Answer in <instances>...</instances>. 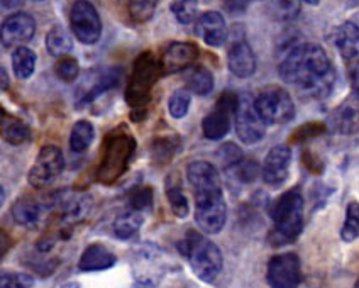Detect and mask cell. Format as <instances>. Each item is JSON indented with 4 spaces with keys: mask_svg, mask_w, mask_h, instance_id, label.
I'll return each mask as SVG.
<instances>
[{
    "mask_svg": "<svg viewBox=\"0 0 359 288\" xmlns=\"http://www.w3.org/2000/svg\"><path fill=\"white\" fill-rule=\"evenodd\" d=\"M280 76L307 99H325L336 83V70L319 44L304 43L293 48L280 63Z\"/></svg>",
    "mask_w": 359,
    "mask_h": 288,
    "instance_id": "1",
    "label": "cell"
},
{
    "mask_svg": "<svg viewBox=\"0 0 359 288\" xmlns=\"http://www.w3.org/2000/svg\"><path fill=\"white\" fill-rule=\"evenodd\" d=\"M187 178L195 197V222L205 234H219L227 221L219 172L209 161H194L187 166Z\"/></svg>",
    "mask_w": 359,
    "mask_h": 288,
    "instance_id": "2",
    "label": "cell"
},
{
    "mask_svg": "<svg viewBox=\"0 0 359 288\" xmlns=\"http://www.w3.org/2000/svg\"><path fill=\"white\" fill-rule=\"evenodd\" d=\"M136 151V139L128 128H117L105 136L102 144L100 163L97 168V180L104 185L116 184L128 172Z\"/></svg>",
    "mask_w": 359,
    "mask_h": 288,
    "instance_id": "3",
    "label": "cell"
},
{
    "mask_svg": "<svg viewBox=\"0 0 359 288\" xmlns=\"http://www.w3.org/2000/svg\"><path fill=\"white\" fill-rule=\"evenodd\" d=\"M273 231L269 242L273 246L292 245L304 229V197L300 190L292 188L285 192L271 210Z\"/></svg>",
    "mask_w": 359,
    "mask_h": 288,
    "instance_id": "4",
    "label": "cell"
},
{
    "mask_svg": "<svg viewBox=\"0 0 359 288\" xmlns=\"http://www.w3.org/2000/svg\"><path fill=\"white\" fill-rule=\"evenodd\" d=\"M180 251L189 259L191 270L198 280L205 283H214L222 271V253L219 246L210 239L203 238L200 233L190 231L185 239L180 241Z\"/></svg>",
    "mask_w": 359,
    "mask_h": 288,
    "instance_id": "5",
    "label": "cell"
},
{
    "mask_svg": "<svg viewBox=\"0 0 359 288\" xmlns=\"http://www.w3.org/2000/svg\"><path fill=\"white\" fill-rule=\"evenodd\" d=\"M161 76V60L158 62L156 56L149 51H144L137 56L136 62H134L133 73H130L128 90H126V100H128L129 107H144L149 102L153 87Z\"/></svg>",
    "mask_w": 359,
    "mask_h": 288,
    "instance_id": "6",
    "label": "cell"
},
{
    "mask_svg": "<svg viewBox=\"0 0 359 288\" xmlns=\"http://www.w3.org/2000/svg\"><path fill=\"white\" fill-rule=\"evenodd\" d=\"M256 109L268 125L287 124L295 117V104L281 87H268L255 99Z\"/></svg>",
    "mask_w": 359,
    "mask_h": 288,
    "instance_id": "7",
    "label": "cell"
},
{
    "mask_svg": "<svg viewBox=\"0 0 359 288\" xmlns=\"http://www.w3.org/2000/svg\"><path fill=\"white\" fill-rule=\"evenodd\" d=\"M239 95L234 92H224L219 97L217 104L212 111L207 114L205 119L202 121V132L207 139L219 141L226 137V134L231 129V119L238 109Z\"/></svg>",
    "mask_w": 359,
    "mask_h": 288,
    "instance_id": "8",
    "label": "cell"
},
{
    "mask_svg": "<svg viewBox=\"0 0 359 288\" xmlns=\"http://www.w3.org/2000/svg\"><path fill=\"white\" fill-rule=\"evenodd\" d=\"M234 119L236 132H238V137L244 144H256L264 137L268 124L264 123V119L256 109L255 100L250 95L239 97Z\"/></svg>",
    "mask_w": 359,
    "mask_h": 288,
    "instance_id": "9",
    "label": "cell"
},
{
    "mask_svg": "<svg viewBox=\"0 0 359 288\" xmlns=\"http://www.w3.org/2000/svg\"><path fill=\"white\" fill-rule=\"evenodd\" d=\"M65 170V156L55 144H46L36 156L34 165L29 170V185L34 188H44L61 177Z\"/></svg>",
    "mask_w": 359,
    "mask_h": 288,
    "instance_id": "10",
    "label": "cell"
},
{
    "mask_svg": "<svg viewBox=\"0 0 359 288\" xmlns=\"http://www.w3.org/2000/svg\"><path fill=\"white\" fill-rule=\"evenodd\" d=\"M70 26L75 38L83 44H95L102 36V21L93 4L76 0L70 11Z\"/></svg>",
    "mask_w": 359,
    "mask_h": 288,
    "instance_id": "11",
    "label": "cell"
},
{
    "mask_svg": "<svg viewBox=\"0 0 359 288\" xmlns=\"http://www.w3.org/2000/svg\"><path fill=\"white\" fill-rule=\"evenodd\" d=\"M266 280L275 288H293L302 282L300 259L295 253L276 254L269 259Z\"/></svg>",
    "mask_w": 359,
    "mask_h": 288,
    "instance_id": "12",
    "label": "cell"
},
{
    "mask_svg": "<svg viewBox=\"0 0 359 288\" xmlns=\"http://www.w3.org/2000/svg\"><path fill=\"white\" fill-rule=\"evenodd\" d=\"M290 165H292V149L288 146L278 144L269 149L261 170L264 184L273 188L283 185L290 175Z\"/></svg>",
    "mask_w": 359,
    "mask_h": 288,
    "instance_id": "13",
    "label": "cell"
},
{
    "mask_svg": "<svg viewBox=\"0 0 359 288\" xmlns=\"http://www.w3.org/2000/svg\"><path fill=\"white\" fill-rule=\"evenodd\" d=\"M36 32V21L26 12H15L2 24L4 48L24 46L29 43Z\"/></svg>",
    "mask_w": 359,
    "mask_h": 288,
    "instance_id": "14",
    "label": "cell"
},
{
    "mask_svg": "<svg viewBox=\"0 0 359 288\" xmlns=\"http://www.w3.org/2000/svg\"><path fill=\"white\" fill-rule=\"evenodd\" d=\"M198 56V48L194 43H171L161 56L163 75L189 70L197 62Z\"/></svg>",
    "mask_w": 359,
    "mask_h": 288,
    "instance_id": "15",
    "label": "cell"
},
{
    "mask_svg": "<svg viewBox=\"0 0 359 288\" xmlns=\"http://www.w3.org/2000/svg\"><path fill=\"white\" fill-rule=\"evenodd\" d=\"M197 34L210 48H219L227 39V26L222 14L207 11L197 19Z\"/></svg>",
    "mask_w": 359,
    "mask_h": 288,
    "instance_id": "16",
    "label": "cell"
},
{
    "mask_svg": "<svg viewBox=\"0 0 359 288\" xmlns=\"http://www.w3.org/2000/svg\"><path fill=\"white\" fill-rule=\"evenodd\" d=\"M334 131L344 136L359 132V92L348 97L330 116Z\"/></svg>",
    "mask_w": 359,
    "mask_h": 288,
    "instance_id": "17",
    "label": "cell"
},
{
    "mask_svg": "<svg viewBox=\"0 0 359 288\" xmlns=\"http://www.w3.org/2000/svg\"><path fill=\"white\" fill-rule=\"evenodd\" d=\"M256 55L246 41H238L227 53V67L238 78H250L256 71Z\"/></svg>",
    "mask_w": 359,
    "mask_h": 288,
    "instance_id": "18",
    "label": "cell"
},
{
    "mask_svg": "<svg viewBox=\"0 0 359 288\" xmlns=\"http://www.w3.org/2000/svg\"><path fill=\"white\" fill-rule=\"evenodd\" d=\"M332 43L344 60L359 56V27L354 22H344L334 31Z\"/></svg>",
    "mask_w": 359,
    "mask_h": 288,
    "instance_id": "19",
    "label": "cell"
},
{
    "mask_svg": "<svg viewBox=\"0 0 359 288\" xmlns=\"http://www.w3.org/2000/svg\"><path fill=\"white\" fill-rule=\"evenodd\" d=\"M117 258L104 245H90L81 253L79 268L80 271H104L116 265Z\"/></svg>",
    "mask_w": 359,
    "mask_h": 288,
    "instance_id": "20",
    "label": "cell"
},
{
    "mask_svg": "<svg viewBox=\"0 0 359 288\" xmlns=\"http://www.w3.org/2000/svg\"><path fill=\"white\" fill-rule=\"evenodd\" d=\"M12 219L15 221V224L22 227H36L41 222V219L44 216L43 204L34 198H19L15 200V204L11 209Z\"/></svg>",
    "mask_w": 359,
    "mask_h": 288,
    "instance_id": "21",
    "label": "cell"
},
{
    "mask_svg": "<svg viewBox=\"0 0 359 288\" xmlns=\"http://www.w3.org/2000/svg\"><path fill=\"white\" fill-rule=\"evenodd\" d=\"M165 192L168 197L170 207L173 214L180 219H185L190 214L189 198H187L185 192H183L182 180H180L178 173H171L165 180Z\"/></svg>",
    "mask_w": 359,
    "mask_h": 288,
    "instance_id": "22",
    "label": "cell"
},
{
    "mask_svg": "<svg viewBox=\"0 0 359 288\" xmlns=\"http://www.w3.org/2000/svg\"><path fill=\"white\" fill-rule=\"evenodd\" d=\"M121 75H122V70H119V68H116V67L109 68L107 71L102 73L99 78H97L95 85H92V87L88 88V92H85L83 97L79 100V107H83V105L92 104L93 100L99 99V97L104 95L105 92L116 88L117 85H119Z\"/></svg>",
    "mask_w": 359,
    "mask_h": 288,
    "instance_id": "23",
    "label": "cell"
},
{
    "mask_svg": "<svg viewBox=\"0 0 359 288\" xmlns=\"http://www.w3.org/2000/svg\"><path fill=\"white\" fill-rule=\"evenodd\" d=\"M142 221H144V216H142L141 210H136L133 209V207H129L128 210H124V212L119 214V216L116 217V221H114V226H112L114 234H116V238L119 239L134 238L137 233H140Z\"/></svg>",
    "mask_w": 359,
    "mask_h": 288,
    "instance_id": "24",
    "label": "cell"
},
{
    "mask_svg": "<svg viewBox=\"0 0 359 288\" xmlns=\"http://www.w3.org/2000/svg\"><path fill=\"white\" fill-rule=\"evenodd\" d=\"M32 136L29 125L18 117H9L7 116L6 109H2V137L7 143L12 146L24 144L26 141H29Z\"/></svg>",
    "mask_w": 359,
    "mask_h": 288,
    "instance_id": "25",
    "label": "cell"
},
{
    "mask_svg": "<svg viewBox=\"0 0 359 288\" xmlns=\"http://www.w3.org/2000/svg\"><path fill=\"white\" fill-rule=\"evenodd\" d=\"M185 85L189 92L209 95L214 90V75L202 64H194L185 71Z\"/></svg>",
    "mask_w": 359,
    "mask_h": 288,
    "instance_id": "26",
    "label": "cell"
},
{
    "mask_svg": "<svg viewBox=\"0 0 359 288\" xmlns=\"http://www.w3.org/2000/svg\"><path fill=\"white\" fill-rule=\"evenodd\" d=\"M12 68L19 80L31 78L36 70V53L27 46H18L12 53Z\"/></svg>",
    "mask_w": 359,
    "mask_h": 288,
    "instance_id": "27",
    "label": "cell"
},
{
    "mask_svg": "<svg viewBox=\"0 0 359 288\" xmlns=\"http://www.w3.org/2000/svg\"><path fill=\"white\" fill-rule=\"evenodd\" d=\"M46 48L51 56L61 58V56L70 55V51L73 50V41L65 27L55 26L46 36Z\"/></svg>",
    "mask_w": 359,
    "mask_h": 288,
    "instance_id": "28",
    "label": "cell"
},
{
    "mask_svg": "<svg viewBox=\"0 0 359 288\" xmlns=\"http://www.w3.org/2000/svg\"><path fill=\"white\" fill-rule=\"evenodd\" d=\"M95 137V128L90 121H79L70 134V148L73 153H83L92 146Z\"/></svg>",
    "mask_w": 359,
    "mask_h": 288,
    "instance_id": "29",
    "label": "cell"
},
{
    "mask_svg": "<svg viewBox=\"0 0 359 288\" xmlns=\"http://www.w3.org/2000/svg\"><path fill=\"white\" fill-rule=\"evenodd\" d=\"M341 238L344 242H353L359 238V202L353 200L346 207L344 224L341 229Z\"/></svg>",
    "mask_w": 359,
    "mask_h": 288,
    "instance_id": "30",
    "label": "cell"
},
{
    "mask_svg": "<svg viewBox=\"0 0 359 288\" xmlns=\"http://www.w3.org/2000/svg\"><path fill=\"white\" fill-rule=\"evenodd\" d=\"M302 0H273L269 14L276 21H293L300 12Z\"/></svg>",
    "mask_w": 359,
    "mask_h": 288,
    "instance_id": "31",
    "label": "cell"
},
{
    "mask_svg": "<svg viewBox=\"0 0 359 288\" xmlns=\"http://www.w3.org/2000/svg\"><path fill=\"white\" fill-rule=\"evenodd\" d=\"M178 149V139L177 137H160L153 143V148H151V155H153V160L156 163L165 165L171 161L175 153Z\"/></svg>",
    "mask_w": 359,
    "mask_h": 288,
    "instance_id": "32",
    "label": "cell"
},
{
    "mask_svg": "<svg viewBox=\"0 0 359 288\" xmlns=\"http://www.w3.org/2000/svg\"><path fill=\"white\" fill-rule=\"evenodd\" d=\"M198 0H175L171 4V12L180 24H191L197 18Z\"/></svg>",
    "mask_w": 359,
    "mask_h": 288,
    "instance_id": "33",
    "label": "cell"
},
{
    "mask_svg": "<svg viewBox=\"0 0 359 288\" xmlns=\"http://www.w3.org/2000/svg\"><path fill=\"white\" fill-rule=\"evenodd\" d=\"M160 0H129V12L133 21L146 22L153 18L154 11Z\"/></svg>",
    "mask_w": 359,
    "mask_h": 288,
    "instance_id": "34",
    "label": "cell"
},
{
    "mask_svg": "<svg viewBox=\"0 0 359 288\" xmlns=\"http://www.w3.org/2000/svg\"><path fill=\"white\" fill-rule=\"evenodd\" d=\"M55 73L56 76L61 80V82H67V83H72L75 82L76 78H79L80 75V67H79V62H76L75 58H72V56H61V58L56 62L55 64Z\"/></svg>",
    "mask_w": 359,
    "mask_h": 288,
    "instance_id": "35",
    "label": "cell"
},
{
    "mask_svg": "<svg viewBox=\"0 0 359 288\" xmlns=\"http://www.w3.org/2000/svg\"><path fill=\"white\" fill-rule=\"evenodd\" d=\"M190 109V93L187 90H177L171 93L168 100V111L173 119H183Z\"/></svg>",
    "mask_w": 359,
    "mask_h": 288,
    "instance_id": "36",
    "label": "cell"
},
{
    "mask_svg": "<svg viewBox=\"0 0 359 288\" xmlns=\"http://www.w3.org/2000/svg\"><path fill=\"white\" fill-rule=\"evenodd\" d=\"M129 207L141 210V212L151 210V207H153V188L151 186H141L136 192H133V196L129 198Z\"/></svg>",
    "mask_w": 359,
    "mask_h": 288,
    "instance_id": "37",
    "label": "cell"
},
{
    "mask_svg": "<svg viewBox=\"0 0 359 288\" xmlns=\"http://www.w3.org/2000/svg\"><path fill=\"white\" fill-rule=\"evenodd\" d=\"M219 158L220 161H222L224 168L229 170V168H234V166H238L241 161H243V151H241L234 143H227V144H222V148H220Z\"/></svg>",
    "mask_w": 359,
    "mask_h": 288,
    "instance_id": "38",
    "label": "cell"
},
{
    "mask_svg": "<svg viewBox=\"0 0 359 288\" xmlns=\"http://www.w3.org/2000/svg\"><path fill=\"white\" fill-rule=\"evenodd\" d=\"M34 285V278L26 273H2L0 287L2 288H26Z\"/></svg>",
    "mask_w": 359,
    "mask_h": 288,
    "instance_id": "39",
    "label": "cell"
},
{
    "mask_svg": "<svg viewBox=\"0 0 359 288\" xmlns=\"http://www.w3.org/2000/svg\"><path fill=\"white\" fill-rule=\"evenodd\" d=\"M238 173L239 178L243 181H252L256 177H258V163L255 161H241L238 165Z\"/></svg>",
    "mask_w": 359,
    "mask_h": 288,
    "instance_id": "40",
    "label": "cell"
},
{
    "mask_svg": "<svg viewBox=\"0 0 359 288\" xmlns=\"http://www.w3.org/2000/svg\"><path fill=\"white\" fill-rule=\"evenodd\" d=\"M224 4L231 12H243L246 9L248 0H224Z\"/></svg>",
    "mask_w": 359,
    "mask_h": 288,
    "instance_id": "41",
    "label": "cell"
},
{
    "mask_svg": "<svg viewBox=\"0 0 359 288\" xmlns=\"http://www.w3.org/2000/svg\"><path fill=\"white\" fill-rule=\"evenodd\" d=\"M351 87L354 92H359V63H356L351 70Z\"/></svg>",
    "mask_w": 359,
    "mask_h": 288,
    "instance_id": "42",
    "label": "cell"
},
{
    "mask_svg": "<svg viewBox=\"0 0 359 288\" xmlns=\"http://www.w3.org/2000/svg\"><path fill=\"white\" fill-rule=\"evenodd\" d=\"M0 71H2V90L6 92L9 88V75H7V70L4 67L0 68Z\"/></svg>",
    "mask_w": 359,
    "mask_h": 288,
    "instance_id": "43",
    "label": "cell"
},
{
    "mask_svg": "<svg viewBox=\"0 0 359 288\" xmlns=\"http://www.w3.org/2000/svg\"><path fill=\"white\" fill-rule=\"evenodd\" d=\"M22 0H2V6L6 9H14V7H19Z\"/></svg>",
    "mask_w": 359,
    "mask_h": 288,
    "instance_id": "44",
    "label": "cell"
},
{
    "mask_svg": "<svg viewBox=\"0 0 359 288\" xmlns=\"http://www.w3.org/2000/svg\"><path fill=\"white\" fill-rule=\"evenodd\" d=\"M305 2L312 4V6H317V4H319V2H320V0H305Z\"/></svg>",
    "mask_w": 359,
    "mask_h": 288,
    "instance_id": "45",
    "label": "cell"
},
{
    "mask_svg": "<svg viewBox=\"0 0 359 288\" xmlns=\"http://www.w3.org/2000/svg\"><path fill=\"white\" fill-rule=\"evenodd\" d=\"M32 2H43V0H32Z\"/></svg>",
    "mask_w": 359,
    "mask_h": 288,
    "instance_id": "46",
    "label": "cell"
}]
</instances>
